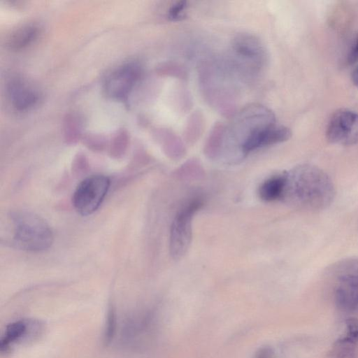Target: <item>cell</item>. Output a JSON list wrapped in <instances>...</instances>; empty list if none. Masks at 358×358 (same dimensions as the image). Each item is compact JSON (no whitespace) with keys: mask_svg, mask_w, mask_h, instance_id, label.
Instances as JSON below:
<instances>
[{"mask_svg":"<svg viewBox=\"0 0 358 358\" xmlns=\"http://www.w3.org/2000/svg\"><path fill=\"white\" fill-rule=\"evenodd\" d=\"M286 173L283 199L310 210H323L334 201L336 192L333 181L319 167L301 164Z\"/></svg>","mask_w":358,"mask_h":358,"instance_id":"1","label":"cell"},{"mask_svg":"<svg viewBox=\"0 0 358 358\" xmlns=\"http://www.w3.org/2000/svg\"><path fill=\"white\" fill-rule=\"evenodd\" d=\"M12 244L21 250L38 252L49 248L53 234L47 222L29 211H16L10 215Z\"/></svg>","mask_w":358,"mask_h":358,"instance_id":"2","label":"cell"},{"mask_svg":"<svg viewBox=\"0 0 358 358\" xmlns=\"http://www.w3.org/2000/svg\"><path fill=\"white\" fill-rule=\"evenodd\" d=\"M334 299L338 310L345 313L358 312V257H350L334 266Z\"/></svg>","mask_w":358,"mask_h":358,"instance_id":"3","label":"cell"},{"mask_svg":"<svg viewBox=\"0 0 358 358\" xmlns=\"http://www.w3.org/2000/svg\"><path fill=\"white\" fill-rule=\"evenodd\" d=\"M202 206L201 199L194 198L175 215L170 230V253L173 259L181 258L187 252L192 238V219Z\"/></svg>","mask_w":358,"mask_h":358,"instance_id":"4","label":"cell"},{"mask_svg":"<svg viewBox=\"0 0 358 358\" xmlns=\"http://www.w3.org/2000/svg\"><path fill=\"white\" fill-rule=\"evenodd\" d=\"M110 186V180L103 175H94L83 180L76 189L73 204L80 215L92 214L100 206Z\"/></svg>","mask_w":358,"mask_h":358,"instance_id":"5","label":"cell"},{"mask_svg":"<svg viewBox=\"0 0 358 358\" xmlns=\"http://www.w3.org/2000/svg\"><path fill=\"white\" fill-rule=\"evenodd\" d=\"M332 143L351 145L358 143V113L343 109L330 118L326 131Z\"/></svg>","mask_w":358,"mask_h":358,"instance_id":"6","label":"cell"},{"mask_svg":"<svg viewBox=\"0 0 358 358\" xmlns=\"http://www.w3.org/2000/svg\"><path fill=\"white\" fill-rule=\"evenodd\" d=\"M141 74L140 66L134 62L118 67L106 79L105 83L106 94L114 99L126 101L141 77Z\"/></svg>","mask_w":358,"mask_h":358,"instance_id":"7","label":"cell"},{"mask_svg":"<svg viewBox=\"0 0 358 358\" xmlns=\"http://www.w3.org/2000/svg\"><path fill=\"white\" fill-rule=\"evenodd\" d=\"M291 136L290 130L275 124V121L258 126L250 131L241 145L243 155L259 148L284 142Z\"/></svg>","mask_w":358,"mask_h":358,"instance_id":"8","label":"cell"},{"mask_svg":"<svg viewBox=\"0 0 358 358\" xmlns=\"http://www.w3.org/2000/svg\"><path fill=\"white\" fill-rule=\"evenodd\" d=\"M327 358H358V319L345 321L343 334L334 343Z\"/></svg>","mask_w":358,"mask_h":358,"instance_id":"9","label":"cell"},{"mask_svg":"<svg viewBox=\"0 0 358 358\" xmlns=\"http://www.w3.org/2000/svg\"><path fill=\"white\" fill-rule=\"evenodd\" d=\"M233 50L241 60L250 62L255 67L262 65L265 52L260 41L250 34H238L234 39Z\"/></svg>","mask_w":358,"mask_h":358,"instance_id":"10","label":"cell"},{"mask_svg":"<svg viewBox=\"0 0 358 358\" xmlns=\"http://www.w3.org/2000/svg\"><path fill=\"white\" fill-rule=\"evenodd\" d=\"M8 91L12 105L19 111L31 108L39 99L37 91L21 78L13 79L8 85Z\"/></svg>","mask_w":358,"mask_h":358,"instance_id":"11","label":"cell"},{"mask_svg":"<svg viewBox=\"0 0 358 358\" xmlns=\"http://www.w3.org/2000/svg\"><path fill=\"white\" fill-rule=\"evenodd\" d=\"M287 173L283 172L266 180L259 188V197L265 201L283 199Z\"/></svg>","mask_w":358,"mask_h":358,"instance_id":"12","label":"cell"},{"mask_svg":"<svg viewBox=\"0 0 358 358\" xmlns=\"http://www.w3.org/2000/svg\"><path fill=\"white\" fill-rule=\"evenodd\" d=\"M28 325L27 322L24 320L14 321L8 324L1 339V351H6L10 345L22 339L29 331Z\"/></svg>","mask_w":358,"mask_h":358,"instance_id":"13","label":"cell"},{"mask_svg":"<svg viewBox=\"0 0 358 358\" xmlns=\"http://www.w3.org/2000/svg\"><path fill=\"white\" fill-rule=\"evenodd\" d=\"M37 34L38 28L34 24L24 25L11 34L7 44L12 50H20L34 41Z\"/></svg>","mask_w":358,"mask_h":358,"instance_id":"14","label":"cell"},{"mask_svg":"<svg viewBox=\"0 0 358 358\" xmlns=\"http://www.w3.org/2000/svg\"><path fill=\"white\" fill-rule=\"evenodd\" d=\"M113 306H110L108 310L107 322L104 333V342L108 344L113 339L116 332V314Z\"/></svg>","mask_w":358,"mask_h":358,"instance_id":"15","label":"cell"},{"mask_svg":"<svg viewBox=\"0 0 358 358\" xmlns=\"http://www.w3.org/2000/svg\"><path fill=\"white\" fill-rule=\"evenodd\" d=\"M186 1H178L172 5L168 12V16L170 20H179L185 16V10L187 8Z\"/></svg>","mask_w":358,"mask_h":358,"instance_id":"16","label":"cell"},{"mask_svg":"<svg viewBox=\"0 0 358 358\" xmlns=\"http://www.w3.org/2000/svg\"><path fill=\"white\" fill-rule=\"evenodd\" d=\"M348 63L354 64L358 62V36L348 56Z\"/></svg>","mask_w":358,"mask_h":358,"instance_id":"17","label":"cell"},{"mask_svg":"<svg viewBox=\"0 0 358 358\" xmlns=\"http://www.w3.org/2000/svg\"><path fill=\"white\" fill-rule=\"evenodd\" d=\"M352 81L353 84L358 87V66L356 67L352 73Z\"/></svg>","mask_w":358,"mask_h":358,"instance_id":"18","label":"cell"}]
</instances>
